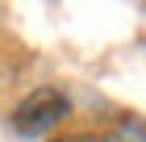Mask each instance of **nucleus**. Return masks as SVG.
<instances>
[{"label": "nucleus", "instance_id": "obj_1", "mask_svg": "<svg viewBox=\"0 0 146 142\" xmlns=\"http://www.w3.org/2000/svg\"><path fill=\"white\" fill-rule=\"evenodd\" d=\"M71 113V100L63 88H34L29 96L13 109V130L21 134V138H42L50 134L54 125H63V117Z\"/></svg>", "mask_w": 146, "mask_h": 142}, {"label": "nucleus", "instance_id": "obj_2", "mask_svg": "<svg viewBox=\"0 0 146 142\" xmlns=\"http://www.w3.org/2000/svg\"><path fill=\"white\" fill-rule=\"evenodd\" d=\"M100 142H146V121H138V117H117L109 130L100 134Z\"/></svg>", "mask_w": 146, "mask_h": 142}, {"label": "nucleus", "instance_id": "obj_3", "mask_svg": "<svg viewBox=\"0 0 146 142\" xmlns=\"http://www.w3.org/2000/svg\"><path fill=\"white\" fill-rule=\"evenodd\" d=\"M50 142H100L96 134H63V138H50Z\"/></svg>", "mask_w": 146, "mask_h": 142}]
</instances>
